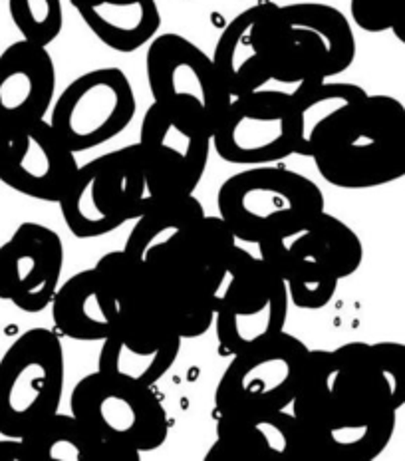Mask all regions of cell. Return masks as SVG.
Wrapping results in <instances>:
<instances>
[{
    "instance_id": "obj_1",
    "label": "cell",
    "mask_w": 405,
    "mask_h": 461,
    "mask_svg": "<svg viewBox=\"0 0 405 461\" xmlns=\"http://www.w3.org/2000/svg\"><path fill=\"white\" fill-rule=\"evenodd\" d=\"M398 411L372 344L310 350L292 402L308 454L340 461L378 459L395 434Z\"/></svg>"
},
{
    "instance_id": "obj_2",
    "label": "cell",
    "mask_w": 405,
    "mask_h": 461,
    "mask_svg": "<svg viewBox=\"0 0 405 461\" xmlns=\"http://www.w3.org/2000/svg\"><path fill=\"white\" fill-rule=\"evenodd\" d=\"M310 158L334 187L395 184L405 177V105L393 95L368 94L324 123L312 140Z\"/></svg>"
},
{
    "instance_id": "obj_3",
    "label": "cell",
    "mask_w": 405,
    "mask_h": 461,
    "mask_svg": "<svg viewBox=\"0 0 405 461\" xmlns=\"http://www.w3.org/2000/svg\"><path fill=\"white\" fill-rule=\"evenodd\" d=\"M217 207L237 241L258 245L301 235L324 211V194L310 177L270 163L227 177Z\"/></svg>"
},
{
    "instance_id": "obj_4",
    "label": "cell",
    "mask_w": 405,
    "mask_h": 461,
    "mask_svg": "<svg viewBox=\"0 0 405 461\" xmlns=\"http://www.w3.org/2000/svg\"><path fill=\"white\" fill-rule=\"evenodd\" d=\"M266 58L276 82L330 80L354 64L352 23L324 3L276 5L268 21Z\"/></svg>"
},
{
    "instance_id": "obj_5",
    "label": "cell",
    "mask_w": 405,
    "mask_h": 461,
    "mask_svg": "<svg viewBox=\"0 0 405 461\" xmlns=\"http://www.w3.org/2000/svg\"><path fill=\"white\" fill-rule=\"evenodd\" d=\"M148 195L141 151L131 143L80 166L60 209L74 237L98 239L138 219Z\"/></svg>"
},
{
    "instance_id": "obj_6",
    "label": "cell",
    "mask_w": 405,
    "mask_h": 461,
    "mask_svg": "<svg viewBox=\"0 0 405 461\" xmlns=\"http://www.w3.org/2000/svg\"><path fill=\"white\" fill-rule=\"evenodd\" d=\"M64 382L58 334L31 329L18 336L0 358V436L21 439L60 411Z\"/></svg>"
},
{
    "instance_id": "obj_7",
    "label": "cell",
    "mask_w": 405,
    "mask_h": 461,
    "mask_svg": "<svg viewBox=\"0 0 405 461\" xmlns=\"http://www.w3.org/2000/svg\"><path fill=\"white\" fill-rule=\"evenodd\" d=\"M72 414L95 436L140 454L159 449L169 436V416L151 386L95 370L70 393Z\"/></svg>"
},
{
    "instance_id": "obj_8",
    "label": "cell",
    "mask_w": 405,
    "mask_h": 461,
    "mask_svg": "<svg viewBox=\"0 0 405 461\" xmlns=\"http://www.w3.org/2000/svg\"><path fill=\"white\" fill-rule=\"evenodd\" d=\"M288 306L291 296L284 278L263 258L238 247L217 301L213 324L219 352L230 358L284 332Z\"/></svg>"
},
{
    "instance_id": "obj_9",
    "label": "cell",
    "mask_w": 405,
    "mask_h": 461,
    "mask_svg": "<svg viewBox=\"0 0 405 461\" xmlns=\"http://www.w3.org/2000/svg\"><path fill=\"white\" fill-rule=\"evenodd\" d=\"M310 348L281 332L230 357L215 390L219 416L281 411L292 406Z\"/></svg>"
},
{
    "instance_id": "obj_10",
    "label": "cell",
    "mask_w": 405,
    "mask_h": 461,
    "mask_svg": "<svg viewBox=\"0 0 405 461\" xmlns=\"http://www.w3.org/2000/svg\"><path fill=\"white\" fill-rule=\"evenodd\" d=\"M138 146L149 195H191L207 169L213 128L189 110L153 102L143 113Z\"/></svg>"
},
{
    "instance_id": "obj_11",
    "label": "cell",
    "mask_w": 405,
    "mask_h": 461,
    "mask_svg": "<svg viewBox=\"0 0 405 461\" xmlns=\"http://www.w3.org/2000/svg\"><path fill=\"white\" fill-rule=\"evenodd\" d=\"M292 95L260 88L229 102L213 130L219 158L233 166H270L298 153Z\"/></svg>"
},
{
    "instance_id": "obj_12",
    "label": "cell",
    "mask_w": 405,
    "mask_h": 461,
    "mask_svg": "<svg viewBox=\"0 0 405 461\" xmlns=\"http://www.w3.org/2000/svg\"><path fill=\"white\" fill-rule=\"evenodd\" d=\"M138 112L133 86L123 70L95 68L72 80L52 104L50 126L74 153L108 143Z\"/></svg>"
},
{
    "instance_id": "obj_13",
    "label": "cell",
    "mask_w": 405,
    "mask_h": 461,
    "mask_svg": "<svg viewBox=\"0 0 405 461\" xmlns=\"http://www.w3.org/2000/svg\"><path fill=\"white\" fill-rule=\"evenodd\" d=\"M146 72L153 102L197 113L213 130L233 100L219 78L213 58L176 32L158 34L149 42Z\"/></svg>"
},
{
    "instance_id": "obj_14",
    "label": "cell",
    "mask_w": 405,
    "mask_h": 461,
    "mask_svg": "<svg viewBox=\"0 0 405 461\" xmlns=\"http://www.w3.org/2000/svg\"><path fill=\"white\" fill-rule=\"evenodd\" d=\"M219 288L169 241L143 258V301L183 340L199 339L215 322Z\"/></svg>"
},
{
    "instance_id": "obj_15",
    "label": "cell",
    "mask_w": 405,
    "mask_h": 461,
    "mask_svg": "<svg viewBox=\"0 0 405 461\" xmlns=\"http://www.w3.org/2000/svg\"><path fill=\"white\" fill-rule=\"evenodd\" d=\"M78 167L48 120L21 126L0 120V181L16 194L60 203Z\"/></svg>"
},
{
    "instance_id": "obj_16",
    "label": "cell",
    "mask_w": 405,
    "mask_h": 461,
    "mask_svg": "<svg viewBox=\"0 0 405 461\" xmlns=\"http://www.w3.org/2000/svg\"><path fill=\"white\" fill-rule=\"evenodd\" d=\"M64 268V243L54 229L34 221L18 225L0 245V299L36 314L52 304Z\"/></svg>"
},
{
    "instance_id": "obj_17",
    "label": "cell",
    "mask_w": 405,
    "mask_h": 461,
    "mask_svg": "<svg viewBox=\"0 0 405 461\" xmlns=\"http://www.w3.org/2000/svg\"><path fill=\"white\" fill-rule=\"evenodd\" d=\"M183 339L146 309L120 311L112 332L102 340L98 370L135 382H159L177 362Z\"/></svg>"
},
{
    "instance_id": "obj_18",
    "label": "cell",
    "mask_w": 405,
    "mask_h": 461,
    "mask_svg": "<svg viewBox=\"0 0 405 461\" xmlns=\"http://www.w3.org/2000/svg\"><path fill=\"white\" fill-rule=\"evenodd\" d=\"M306 454L294 414L281 410L219 416L217 439L205 461H288Z\"/></svg>"
},
{
    "instance_id": "obj_19",
    "label": "cell",
    "mask_w": 405,
    "mask_h": 461,
    "mask_svg": "<svg viewBox=\"0 0 405 461\" xmlns=\"http://www.w3.org/2000/svg\"><path fill=\"white\" fill-rule=\"evenodd\" d=\"M56 95V66L46 46L18 41L0 54V120H46Z\"/></svg>"
},
{
    "instance_id": "obj_20",
    "label": "cell",
    "mask_w": 405,
    "mask_h": 461,
    "mask_svg": "<svg viewBox=\"0 0 405 461\" xmlns=\"http://www.w3.org/2000/svg\"><path fill=\"white\" fill-rule=\"evenodd\" d=\"M274 3H260L238 13L220 32L213 64L230 98L265 88L270 78L266 31Z\"/></svg>"
},
{
    "instance_id": "obj_21",
    "label": "cell",
    "mask_w": 405,
    "mask_h": 461,
    "mask_svg": "<svg viewBox=\"0 0 405 461\" xmlns=\"http://www.w3.org/2000/svg\"><path fill=\"white\" fill-rule=\"evenodd\" d=\"M50 309L60 334L80 342H102L120 319V304L95 268L66 278L58 286Z\"/></svg>"
},
{
    "instance_id": "obj_22",
    "label": "cell",
    "mask_w": 405,
    "mask_h": 461,
    "mask_svg": "<svg viewBox=\"0 0 405 461\" xmlns=\"http://www.w3.org/2000/svg\"><path fill=\"white\" fill-rule=\"evenodd\" d=\"M22 461H141L140 451L104 441L70 414L44 420L21 438Z\"/></svg>"
},
{
    "instance_id": "obj_23",
    "label": "cell",
    "mask_w": 405,
    "mask_h": 461,
    "mask_svg": "<svg viewBox=\"0 0 405 461\" xmlns=\"http://www.w3.org/2000/svg\"><path fill=\"white\" fill-rule=\"evenodd\" d=\"M102 44L130 54L158 36L161 13L156 0H70Z\"/></svg>"
},
{
    "instance_id": "obj_24",
    "label": "cell",
    "mask_w": 405,
    "mask_h": 461,
    "mask_svg": "<svg viewBox=\"0 0 405 461\" xmlns=\"http://www.w3.org/2000/svg\"><path fill=\"white\" fill-rule=\"evenodd\" d=\"M201 201L195 195H148L130 230L123 251L143 261L153 249L167 243L183 229L205 217Z\"/></svg>"
},
{
    "instance_id": "obj_25",
    "label": "cell",
    "mask_w": 405,
    "mask_h": 461,
    "mask_svg": "<svg viewBox=\"0 0 405 461\" xmlns=\"http://www.w3.org/2000/svg\"><path fill=\"white\" fill-rule=\"evenodd\" d=\"M169 243L199 268L219 291L223 288L237 253V237L220 215H205L183 229Z\"/></svg>"
},
{
    "instance_id": "obj_26",
    "label": "cell",
    "mask_w": 405,
    "mask_h": 461,
    "mask_svg": "<svg viewBox=\"0 0 405 461\" xmlns=\"http://www.w3.org/2000/svg\"><path fill=\"white\" fill-rule=\"evenodd\" d=\"M291 95L298 122V136H301L298 156L310 158L312 140L324 123L348 105L364 100L368 92L352 82L306 80L298 84Z\"/></svg>"
},
{
    "instance_id": "obj_27",
    "label": "cell",
    "mask_w": 405,
    "mask_h": 461,
    "mask_svg": "<svg viewBox=\"0 0 405 461\" xmlns=\"http://www.w3.org/2000/svg\"><path fill=\"white\" fill-rule=\"evenodd\" d=\"M283 278L288 296H291V304L301 311H322L332 303L338 283H340V278L316 253L304 233L291 239Z\"/></svg>"
},
{
    "instance_id": "obj_28",
    "label": "cell",
    "mask_w": 405,
    "mask_h": 461,
    "mask_svg": "<svg viewBox=\"0 0 405 461\" xmlns=\"http://www.w3.org/2000/svg\"><path fill=\"white\" fill-rule=\"evenodd\" d=\"M302 233L340 281L358 273L364 263L362 239L342 219L326 213L324 209Z\"/></svg>"
},
{
    "instance_id": "obj_29",
    "label": "cell",
    "mask_w": 405,
    "mask_h": 461,
    "mask_svg": "<svg viewBox=\"0 0 405 461\" xmlns=\"http://www.w3.org/2000/svg\"><path fill=\"white\" fill-rule=\"evenodd\" d=\"M94 268L120 304V311L140 309L143 301V261L122 249L104 255Z\"/></svg>"
},
{
    "instance_id": "obj_30",
    "label": "cell",
    "mask_w": 405,
    "mask_h": 461,
    "mask_svg": "<svg viewBox=\"0 0 405 461\" xmlns=\"http://www.w3.org/2000/svg\"><path fill=\"white\" fill-rule=\"evenodd\" d=\"M8 11L24 41L50 46L62 32V0H8Z\"/></svg>"
},
{
    "instance_id": "obj_31",
    "label": "cell",
    "mask_w": 405,
    "mask_h": 461,
    "mask_svg": "<svg viewBox=\"0 0 405 461\" xmlns=\"http://www.w3.org/2000/svg\"><path fill=\"white\" fill-rule=\"evenodd\" d=\"M403 8L405 0H350L354 24L372 34L392 31Z\"/></svg>"
},
{
    "instance_id": "obj_32",
    "label": "cell",
    "mask_w": 405,
    "mask_h": 461,
    "mask_svg": "<svg viewBox=\"0 0 405 461\" xmlns=\"http://www.w3.org/2000/svg\"><path fill=\"white\" fill-rule=\"evenodd\" d=\"M374 358L378 362L385 382L393 396L395 406H405V344L403 342H374Z\"/></svg>"
},
{
    "instance_id": "obj_33",
    "label": "cell",
    "mask_w": 405,
    "mask_h": 461,
    "mask_svg": "<svg viewBox=\"0 0 405 461\" xmlns=\"http://www.w3.org/2000/svg\"><path fill=\"white\" fill-rule=\"evenodd\" d=\"M0 461H22L21 439H0Z\"/></svg>"
},
{
    "instance_id": "obj_34",
    "label": "cell",
    "mask_w": 405,
    "mask_h": 461,
    "mask_svg": "<svg viewBox=\"0 0 405 461\" xmlns=\"http://www.w3.org/2000/svg\"><path fill=\"white\" fill-rule=\"evenodd\" d=\"M392 32H393V36L398 38V41L405 46V8L400 13V16L395 18V23H393V26H392Z\"/></svg>"
}]
</instances>
